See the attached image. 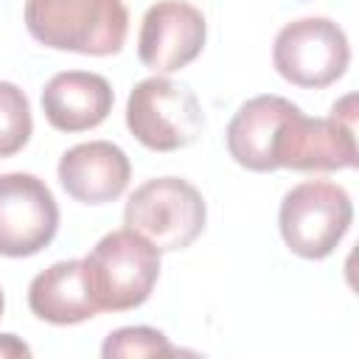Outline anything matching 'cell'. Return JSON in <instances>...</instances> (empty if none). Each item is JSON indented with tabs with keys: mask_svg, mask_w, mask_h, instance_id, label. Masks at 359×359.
<instances>
[{
	"mask_svg": "<svg viewBox=\"0 0 359 359\" xmlns=\"http://www.w3.org/2000/svg\"><path fill=\"white\" fill-rule=\"evenodd\" d=\"M25 28L53 50L112 56L126 42L129 11L123 0H25Z\"/></svg>",
	"mask_w": 359,
	"mask_h": 359,
	"instance_id": "1",
	"label": "cell"
},
{
	"mask_svg": "<svg viewBox=\"0 0 359 359\" xmlns=\"http://www.w3.org/2000/svg\"><path fill=\"white\" fill-rule=\"evenodd\" d=\"M84 269L98 311H129L149 300L160 278V252L140 233L123 227L93 247Z\"/></svg>",
	"mask_w": 359,
	"mask_h": 359,
	"instance_id": "2",
	"label": "cell"
},
{
	"mask_svg": "<svg viewBox=\"0 0 359 359\" xmlns=\"http://www.w3.org/2000/svg\"><path fill=\"white\" fill-rule=\"evenodd\" d=\"M208 205L196 185L180 177H157L135 188L126 202L123 222L140 233L157 252L191 247L205 230Z\"/></svg>",
	"mask_w": 359,
	"mask_h": 359,
	"instance_id": "3",
	"label": "cell"
},
{
	"mask_svg": "<svg viewBox=\"0 0 359 359\" xmlns=\"http://www.w3.org/2000/svg\"><path fill=\"white\" fill-rule=\"evenodd\" d=\"M353 95H345L334 104L328 118H309L294 104L283 118L275 143L272 160L275 168L292 171H339L356 165V137H353Z\"/></svg>",
	"mask_w": 359,
	"mask_h": 359,
	"instance_id": "4",
	"label": "cell"
},
{
	"mask_svg": "<svg viewBox=\"0 0 359 359\" xmlns=\"http://www.w3.org/2000/svg\"><path fill=\"white\" fill-rule=\"evenodd\" d=\"M353 222V205L342 185L306 180L294 185L278 210V227L286 247L309 261L328 258Z\"/></svg>",
	"mask_w": 359,
	"mask_h": 359,
	"instance_id": "5",
	"label": "cell"
},
{
	"mask_svg": "<svg viewBox=\"0 0 359 359\" xmlns=\"http://www.w3.org/2000/svg\"><path fill=\"white\" fill-rule=\"evenodd\" d=\"M126 126L137 143L151 151H177L191 146L202 129L205 115L199 98L188 84L165 76H151L135 84L126 101Z\"/></svg>",
	"mask_w": 359,
	"mask_h": 359,
	"instance_id": "6",
	"label": "cell"
},
{
	"mask_svg": "<svg viewBox=\"0 0 359 359\" xmlns=\"http://www.w3.org/2000/svg\"><path fill=\"white\" fill-rule=\"evenodd\" d=\"M351 62L345 31L328 17H303L286 22L272 45L275 70L297 87L320 90L342 79Z\"/></svg>",
	"mask_w": 359,
	"mask_h": 359,
	"instance_id": "7",
	"label": "cell"
},
{
	"mask_svg": "<svg viewBox=\"0 0 359 359\" xmlns=\"http://www.w3.org/2000/svg\"><path fill=\"white\" fill-rule=\"evenodd\" d=\"M56 230L59 205L50 188L34 174H0V255H36L53 241Z\"/></svg>",
	"mask_w": 359,
	"mask_h": 359,
	"instance_id": "8",
	"label": "cell"
},
{
	"mask_svg": "<svg viewBox=\"0 0 359 359\" xmlns=\"http://www.w3.org/2000/svg\"><path fill=\"white\" fill-rule=\"evenodd\" d=\"M208 39L205 14L185 0L154 3L140 22L137 56L154 73H174L191 65Z\"/></svg>",
	"mask_w": 359,
	"mask_h": 359,
	"instance_id": "9",
	"label": "cell"
},
{
	"mask_svg": "<svg viewBox=\"0 0 359 359\" xmlns=\"http://www.w3.org/2000/svg\"><path fill=\"white\" fill-rule=\"evenodd\" d=\"M132 177L129 157L109 140H90L67 149L59 160V182L76 202L104 205L118 199Z\"/></svg>",
	"mask_w": 359,
	"mask_h": 359,
	"instance_id": "10",
	"label": "cell"
},
{
	"mask_svg": "<svg viewBox=\"0 0 359 359\" xmlns=\"http://www.w3.org/2000/svg\"><path fill=\"white\" fill-rule=\"evenodd\" d=\"M112 87L104 76L87 70L56 73L42 90V112L59 132H87L112 112Z\"/></svg>",
	"mask_w": 359,
	"mask_h": 359,
	"instance_id": "11",
	"label": "cell"
},
{
	"mask_svg": "<svg viewBox=\"0 0 359 359\" xmlns=\"http://www.w3.org/2000/svg\"><path fill=\"white\" fill-rule=\"evenodd\" d=\"M28 309L53 325H76L98 314L90 292L84 258L56 261L28 286Z\"/></svg>",
	"mask_w": 359,
	"mask_h": 359,
	"instance_id": "12",
	"label": "cell"
},
{
	"mask_svg": "<svg viewBox=\"0 0 359 359\" xmlns=\"http://www.w3.org/2000/svg\"><path fill=\"white\" fill-rule=\"evenodd\" d=\"M294 104L283 95H255L238 107L227 123V151L230 157L250 171H275L272 143L283 118Z\"/></svg>",
	"mask_w": 359,
	"mask_h": 359,
	"instance_id": "13",
	"label": "cell"
},
{
	"mask_svg": "<svg viewBox=\"0 0 359 359\" xmlns=\"http://www.w3.org/2000/svg\"><path fill=\"white\" fill-rule=\"evenodd\" d=\"M31 132L34 118L25 93L11 81H0V160L22 151Z\"/></svg>",
	"mask_w": 359,
	"mask_h": 359,
	"instance_id": "14",
	"label": "cell"
},
{
	"mask_svg": "<svg viewBox=\"0 0 359 359\" xmlns=\"http://www.w3.org/2000/svg\"><path fill=\"white\" fill-rule=\"evenodd\" d=\"M177 348L168 342V337L157 328L149 325H129L112 331L104 345L101 356L104 359H118V356H174Z\"/></svg>",
	"mask_w": 359,
	"mask_h": 359,
	"instance_id": "15",
	"label": "cell"
},
{
	"mask_svg": "<svg viewBox=\"0 0 359 359\" xmlns=\"http://www.w3.org/2000/svg\"><path fill=\"white\" fill-rule=\"evenodd\" d=\"M0 356H31V348L14 334H0Z\"/></svg>",
	"mask_w": 359,
	"mask_h": 359,
	"instance_id": "16",
	"label": "cell"
},
{
	"mask_svg": "<svg viewBox=\"0 0 359 359\" xmlns=\"http://www.w3.org/2000/svg\"><path fill=\"white\" fill-rule=\"evenodd\" d=\"M3 306H6V297H3V292H0V317H3Z\"/></svg>",
	"mask_w": 359,
	"mask_h": 359,
	"instance_id": "17",
	"label": "cell"
}]
</instances>
